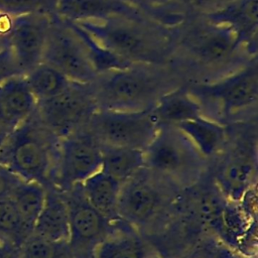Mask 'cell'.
I'll return each mask as SVG.
<instances>
[{
  "label": "cell",
  "mask_w": 258,
  "mask_h": 258,
  "mask_svg": "<svg viewBox=\"0 0 258 258\" xmlns=\"http://www.w3.org/2000/svg\"><path fill=\"white\" fill-rule=\"evenodd\" d=\"M53 13L63 20L73 22L119 15L152 17L126 0H56Z\"/></svg>",
  "instance_id": "15"
},
{
  "label": "cell",
  "mask_w": 258,
  "mask_h": 258,
  "mask_svg": "<svg viewBox=\"0 0 258 258\" xmlns=\"http://www.w3.org/2000/svg\"><path fill=\"white\" fill-rule=\"evenodd\" d=\"M42 62L80 84H91L98 76L77 32L67 20L54 13L51 14Z\"/></svg>",
  "instance_id": "8"
},
{
  "label": "cell",
  "mask_w": 258,
  "mask_h": 258,
  "mask_svg": "<svg viewBox=\"0 0 258 258\" xmlns=\"http://www.w3.org/2000/svg\"><path fill=\"white\" fill-rule=\"evenodd\" d=\"M60 138L47 129L34 111L7 135L0 162L22 179L47 187L54 184Z\"/></svg>",
  "instance_id": "2"
},
{
  "label": "cell",
  "mask_w": 258,
  "mask_h": 258,
  "mask_svg": "<svg viewBox=\"0 0 258 258\" xmlns=\"http://www.w3.org/2000/svg\"><path fill=\"white\" fill-rule=\"evenodd\" d=\"M236 204L227 199L217 216L209 224L220 239L234 249H237L240 239L252 223L244 216Z\"/></svg>",
  "instance_id": "24"
},
{
  "label": "cell",
  "mask_w": 258,
  "mask_h": 258,
  "mask_svg": "<svg viewBox=\"0 0 258 258\" xmlns=\"http://www.w3.org/2000/svg\"><path fill=\"white\" fill-rule=\"evenodd\" d=\"M256 160L245 150L236 151L227 157L216 173V182L221 192L231 202L238 203L243 194L254 185Z\"/></svg>",
  "instance_id": "16"
},
{
  "label": "cell",
  "mask_w": 258,
  "mask_h": 258,
  "mask_svg": "<svg viewBox=\"0 0 258 258\" xmlns=\"http://www.w3.org/2000/svg\"><path fill=\"white\" fill-rule=\"evenodd\" d=\"M91 134L100 144L144 149L159 123L152 108L139 111L97 109L89 118Z\"/></svg>",
  "instance_id": "7"
},
{
  "label": "cell",
  "mask_w": 258,
  "mask_h": 258,
  "mask_svg": "<svg viewBox=\"0 0 258 258\" xmlns=\"http://www.w3.org/2000/svg\"><path fill=\"white\" fill-rule=\"evenodd\" d=\"M75 23L104 48L133 64L162 66L172 55L174 27L149 16L119 15Z\"/></svg>",
  "instance_id": "1"
},
{
  "label": "cell",
  "mask_w": 258,
  "mask_h": 258,
  "mask_svg": "<svg viewBox=\"0 0 258 258\" xmlns=\"http://www.w3.org/2000/svg\"><path fill=\"white\" fill-rule=\"evenodd\" d=\"M34 12L51 14L45 0H0V13L15 17Z\"/></svg>",
  "instance_id": "31"
},
{
  "label": "cell",
  "mask_w": 258,
  "mask_h": 258,
  "mask_svg": "<svg viewBox=\"0 0 258 258\" xmlns=\"http://www.w3.org/2000/svg\"><path fill=\"white\" fill-rule=\"evenodd\" d=\"M0 258H21L20 256H6V257H0Z\"/></svg>",
  "instance_id": "39"
},
{
  "label": "cell",
  "mask_w": 258,
  "mask_h": 258,
  "mask_svg": "<svg viewBox=\"0 0 258 258\" xmlns=\"http://www.w3.org/2000/svg\"><path fill=\"white\" fill-rule=\"evenodd\" d=\"M24 179L17 175L7 165L0 162V199L10 198L14 189Z\"/></svg>",
  "instance_id": "33"
},
{
  "label": "cell",
  "mask_w": 258,
  "mask_h": 258,
  "mask_svg": "<svg viewBox=\"0 0 258 258\" xmlns=\"http://www.w3.org/2000/svg\"><path fill=\"white\" fill-rule=\"evenodd\" d=\"M9 132H10V131H8V130L0 129V149H1V147H2V145H3V143H4V141H5V139H6V137H7V135L9 134Z\"/></svg>",
  "instance_id": "37"
},
{
  "label": "cell",
  "mask_w": 258,
  "mask_h": 258,
  "mask_svg": "<svg viewBox=\"0 0 258 258\" xmlns=\"http://www.w3.org/2000/svg\"><path fill=\"white\" fill-rule=\"evenodd\" d=\"M88 202L110 223L121 220L118 214V200L121 184L101 169L81 183Z\"/></svg>",
  "instance_id": "19"
},
{
  "label": "cell",
  "mask_w": 258,
  "mask_h": 258,
  "mask_svg": "<svg viewBox=\"0 0 258 258\" xmlns=\"http://www.w3.org/2000/svg\"><path fill=\"white\" fill-rule=\"evenodd\" d=\"M50 20L51 14L45 12L13 18L9 46L23 76L42 62Z\"/></svg>",
  "instance_id": "12"
},
{
  "label": "cell",
  "mask_w": 258,
  "mask_h": 258,
  "mask_svg": "<svg viewBox=\"0 0 258 258\" xmlns=\"http://www.w3.org/2000/svg\"><path fill=\"white\" fill-rule=\"evenodd\" d=\"M176 126L195 145L203 157L216 154L226 139V128L204 115L178 123Z\"/></svg>",
  "instance_id": "22"
},
{
  "label": "cell",
  "mask_w": 258,
  "mask_h": 258,
  "mask_svg": "<svg viewBox=\"0 0 258 258\" xmlns=\"http://www.w3.org/2000/svg\"><path fill=\"white\" fill-rule=\"evenodd\" d=\"M29 236L13 200L0 199V237L22 247Z\"/></svg>",
  "instance_id": "28"
},
{
  "label": "cell",
  "mask_w": 258,
  "mask_h": 258,
  "mask_svg": "<svg viewBox=\"0 0 258 258\" xmlns=\"http://www.w3.org/2000/svg\"><path fill=\"white\" fill-rule=\"evenodd\" d=\"M68 22L72 25V27L77 32L80 39L82 40L84 47L87 51V54L93 64L97 75L115 71V70L125 69V68H128L133 64V63H130V62L126 61L125 59L119 57L118 55L112 53L111 51L107 50L106 48H104L85 29H83L77 23H75L73 21H68Z\"/></svg>",
  "instance_id": "27"
},
{
  "label": "cell",
  "mask_w": 258,
  "mask_h": 258,
  "mask_svg": "<svg viewBox=\"0 0 258 258\" xmlns=\"http://www.w3.org/2000/svg\"><path fill=\"white\" fill-rule=\"evenodd\" d=\"M45 188L44 203L32 235L54 242H69V209L63 192L53 185Z\"/></svg>",
  "instance_id": "17"
},
{
  "label": "cell",
  "mask_w": 258,
  "mask_h": 258,
  "mask_svg": "<svg viewBox=\"0 0 258 258\" xmlns=\"http://www.w3.org/2000/svg\"><path fill=\"white\" fill-rule=\"evenodd\" d=\"M126 1L144 10L153 18L157 19L163 24L171 27L177 26L180 22L184 20L186 16L184 14L166 13V9L170 5L172 6L175 0H126Z\"/></svg>",
  "instance_id": "30"
},
{
  "label": "cell",
  "mask_w": 258,
  "mask_h": 258,
  "mask_svg": "<svg viewBox=\"0 0 258 258\" xmlns=\"http://www.w3.org/2000/svg\"><path fill=\"white\" fill-rule=\"evenodd\" d=\"M101 164V146L96 138L91 133H72L60 139L53 186L66 191L99 171Z\"/></svg>",
  "instance_id": "10"
},
{
  "label": "cell",
  "mask_w": 258,
  "mask_h": 258,
  "mask_svg": "<svg viewBox=\"0 0 258 258\" xmlns=\"http://www.w3.org/2000/svg\"><path fill=\"white\" fill-rule=\"evenodd\" d=\"M176 1H178L179 4L183 5L187 9L192 10L194 13L196 11V13L205 14V13L213 12L225 6L232 0H176Z\"/></svg>",
  "instance_id": "35"
},
{
  "label": "cell",
  "mask_w": 258,
  "mask_h": 258,
  "mask_svg": "<svg viewBox=\"0 0 258 258\" xmlns=\"http://www.w3.org/2000/svg\"><path fill=\"white\" fill-rule=\"evenodd\" d=\"M46 188L36 181L22 180L10 197L29 235H32L35 222L42 209Z\"/></svg>",
  "instance_id": "26"
},
{
  "label": "cell",
  "mask_w": 258,
  "mask_h": 258,
  "mask_svg": "<svg viewBox=\"0 0 258 258\" xmlns=\"http://www.w3.org/2000/svg\"><path fill=\"white\" fill-rule=\"evenodd\" d=\"M241 212L250 222H257V186H250L237 203Z\"/></svg>",
  "instance_id": "34"
},
{
  "label": "cell",
  "mask_w": 258,
  "mask_h": 258,
  "mask_svg": "<svg viewBox=\"0 0 258 258\" xmlns=\"http://www.w3.org/2000/svg\"><path fill=\"white\" fill-rule=\"evenodd\" d=\"M143 155L149 171L183 183L198 178L205 158L176 126L165 124L159 125Z\"/></svg>",
  "instance_id": "5"
},
{
  "label": "cell",
  "mask_w": 258,
  "mask_h": 258,
  "mask_svg": "<svg viewBox=\"0 0 258 258\" xmlns=\"http://www.w3.org/2000/svg\"><path fill=\"white\" fill-rule=\"evenodd\" d=\"M45 2H46V5H47V7H48L49 12H50V13H53L56 0H45Z\"/></svg>",
  "instance_id": "38"
},
{
  "label": "cell",
  "mask_w": 258,
  "mask_h": 258,
  "mask_svg": "<svg viewBox=\"0 0 258 258\" xmlns=\"http://www.w3.org/2000/svg\"><path fill=\"white\" fill-rule=\"evenodd\" d=\"M208 20L228 27L250 56H257L258 0H232L225 6L202 14Z\"/></svg>",
  "instance_id": "14"
},
{
  "label": "cell",
  "mask_w": 258,
  "mask_h": 258,
  "mask_svg": "<svg viewBox=\"0 0 258 258\" xmlns=\"http://www.w3.org/2000/svg\"><path fill=\"white\" fill-rule=\"evenodd\" d=\"M142 170L121 185L118 200V214L121 220L138 227L152 221L164 202L158 183L149 176H144Z\"/></svg>",
  "instance_id": "13"
},
{
  "label": "cell",
  "mask_w": 258,
  "mask_h": 258,
  "mask_svg": "<svg viewBox=\"0 0 258 258\" xmlns=\"http://www.w3.org/2000/svg\"><path fill=\"white\" fill-rule=\"evenodd\" d=\"M187 89L202 107L214 105L224 116L251 108L258 99L257 56L222 78Z\"/></svg>",
  "instance_id": "6"
},
{
  "label": "cell",
  "mask_w": 258,
  "mask_h": 258,
  "mask_svg": "<svg viewBox=\"0 0 258 258\" xmlns=\"http://www.w3.org/2000/svg\"><path fill=\"white\" fill-rule=\"evenodd\" d=\"M162 66L135 63L100 74L90 84L97 109L139 111L152 108L166 92Z\"/></svg>",
  "instance_id": "3"
},
{
  "label": "cell",
  "mask_w": 258,
  "mask_h": 258,
  "mask_svg": "<svg viewBox=\"0 0 258 258\" xmlns=\"http://www.w3.org/2000/svg\"><path fill=\"white\" fill-rule=\"evenodd\" d=\"M62 192L69 209V245L74 258L86 257L90 252L92 255L97 243L112 232V223L88 202L81 183Z\"/></svg>",
  "instance_id": "11"
},
{
  "label": "cell",
  "mask_w": 258,
  "mask_h": 258,
  "mask_svg": "<svg viewBox=\"0 0 258 258\" xmlns=\"http://www.w3.org/2000/svg\"><path fill=\"white\" fill-rule=\"evenodd\" d=\"M23 76L10 46L0 50V85L12 77Z\"/></svg>",
  "instance_id": "32"
},
{
  "label": "cell",
  "mask_w": 258,
  "mask_h": 258,
  "mask_svg": "<svg viewBox=\"0 0 258 258\" xmlns=\"http://www.w3.org/2000/svg\"><path fill=\"white\" fill-rule=\"evenodd\" d=\"M176 27L172 52L179 50L192 68L219 71L238 61L240 51L248 54L228 27L214 23L202 14H195L192 20L185 17Z\"/></svg>",
  "instance_id": "4"
},
{
  "label": "cell",
  "mask_w": 258,
  "mask_h": 258,
  "mask_svg": "<svg viewBox=\"0 0 258 258\" xmlns=\"http://www.w3.org/2000/svg\"><path fill=\"white\" fill-rule=\"evenodd\" d=\"M97 110L90 84L72 82L62 93L36 102V115L41 123L60 139L70 135L83 120Z\"/></svg>",
  "instance_id": "9"
},
{
  "label": "cell",
  "mask_w": 258,
  "mask_h": 258,
  "mask_svg": "<svg viewBox=\"0 0 258 258\" xmlns=\"http://www.w3.org/2000/svg\"><path fill=\"white\" fill-rule=\"evenodd\" d=\"M0 129H5L10 131L5 123V119H4V115H3V111H2V107H1V103H0Z\"/></svg>",
  "instance_id": "36"
},
{
  "label": "cell",
  "mask_w": 258,
  "mask_h": 258,
  "mask_svg": "<svg viewBox=\"0 0 258 258\" xmlns=\"http://www.w3.org/2000/svg\"><path fill=\"white\" fill-rule=\"evenodd\" d=\"M144 241L132 231L113 230L94 247L92 258H150Z\"/></svg>",
  "instance_id": "23"
},
{
  "label": "cell",
  "mask_w": 258,
  "mask_h": 258,
  "mask_svg": "<svg viewBox=\"0 0 258 258\" xmlns=\"http://www.w3.org/2000/svg\"><path fill=\"white\" fill-rule=\"evenodd\" d=\"M24 77L36 102L62 93L72 84L62 73L46 62H40Z\"/></svg>",
  "instance_id": "25"
},
{
  "label": "cell",
  "mask_w": 258,
  "mask_h": 258,
  "mask_svg": "<svg viewBox=\"0 0 258 258\" xmlns=\"http://www.w3.org/2000/svg\"><path fill=\"white\" fill-rule=\"evenodd\" d=\"M21 258H74L69 242L49 241L35 235L29 236L20 251Z\"/></svg>",
  "instance_id": "29"
},
{
  "label": "cell",
  "mask_w": 258,
  "mask_h": 258,
  "mask_svg": "<svg viewBox=\"0 0 258 258\" xmlns=\"http://www.w3.org/2000/svg\"><path fill=\"white\" fill-rule=\"evenodd\" d=\"M0 103L6 126L10 131L36 109V99L24 76L12 77L0 85Z\"/></svg>",
  "instance_id": "18"
},
{
  "label": "cell",
  "mask_w": 258,
  "mask_h": 258,
  "mask_svg": "<svg viewBox=\"0 0 258 258\" xmlns=\"http://www.w3.org/2000/svg\"><path fill=\"white\" fill-rule=\"evenodd\" d=\"M102 153L101 170L121 185L145 168L143 150L100 144Z\"/></svg>",
  "instance_id": "21"
},
{
  "label": "cell",
  "mask_w": 258,
  "mask_h": 258,
  "mask_svg": "<svg viewBox=\"0 0 258 258\" xmlns=\"http://www.w3.org/2000/svg\"><path fill=\"white\" fill-rule=\"evenodd\" d=\"M152 111L160 125H176L203 115L201 104L186 88L164 93L153 105Z\"/></svg>",
  "instance_id": "20"
}]
</instances>
